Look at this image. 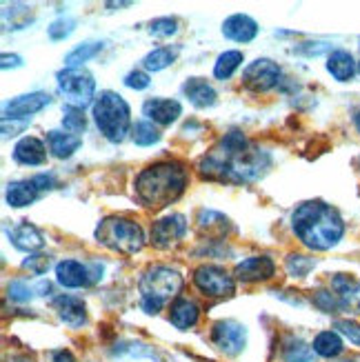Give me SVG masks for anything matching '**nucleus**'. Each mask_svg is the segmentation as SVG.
<instances>
[{"label": "nucleus", "instance_id": "obj_2", "mask_svg": "<svg viewBox=\"0 0 360 362\" xmlns=\"http://www.w3.org/2000/svg\"><path fill=\"white\" fill-rule=\"evenodd\" d=\"M291 227L298 240L314 251H327L336 247L345 233V223H342L340 214L323 200L298 204L291 216Z\"/></svg>", "mask_w": 360, "mask_h": 362}, {"label": "nucleus", "instance_id": "obj_47", "mask_svg": "<svg viewBox=\"0 0 360 362\" xmlns=\"http://www.w3.org/2000/svg\"><path fill=\"white\" fill-rule=\"evenodd\" d=\"M358 71H360V62H358Z\"/></svg>", "mask_w": 360, "mask_h": 362}, {"label": "nucleus", "instance_id": "obj_28", "mask_svg": "<svg viewBox=\"0 0 360 362\" xmlns=\"http://www.w3.org/2000/svg\"><path fill=\"white\" fill-rule=\"evenodd\" d=\"M50 289H52L50 282H40V285H36V287H29L27 282H23V280H13V282H9V287H7V296L11 298L13 303L23 305V303H29L34 296H45Z\"/></svg>", "mask_w": 360, "mask_h": 362}, {"label": "nucleus", "instance_id": "obj_31", "mask_svg": "<svg viewBox=\"0 0 360 362\" xmlns=\"http://www.w3.org/2000/svg\"><path fill=\"white\" fill-rule=\"evenodd\" d=\"M285 362H314V349L301 338H289L283 347Z\"/></svg>", "mask_w": 360, "mask_h": 362}, {"label": "nucleus", "instance_id": "obj_10", "mask_svg": "<svg viewBox=\"0 0 360 362\" xmlns=\"http://www.w3.org/2000/svg\"><path fill=\"white\" fill-rule=\"evenodd\" d=\"M280 78V67L269 58H258L249 62L243 71V83L252 91H269L278 85Z\"/></svg>", "mask_w": 360, "mask_h": 362}, {"label": "nucleus", "instance_id": "obj_46", "mask_svg": "<svg viewBox=\"0 0 360 362\" xmlns=\"http://www.w3.org/2000/svg\"><path fill=\"white\" fill-rule=\"evenodd\" d=\"M342 362H356V360H342Z\"/></svg>", "mask_w": 360, "mask_h": 362}, {"label": "nucleus", "instance_id": "obj_39", "mask_svg": "<svg viewBox=\"0 0 360 362\" xmlns=\"http://www.w3.org/2000/svg\"><path fill=\"white\" fill-rule=\"evenodd\" d=\"M334 329H338V334H342L349 342H354L360 347V325H356L352 320H338L334 325Z\"/></svg>", "mask_w": 360, "mask_h": 362}, {"label": "nucleus", "instance_id": "obj_1", "mask_svg": "<svg viewBox=\"0 0 360 362\" xmlns=\"http://www.w3.org/2000/svg\"><path fill=\"white\" fill-rule=\"evenodd\" d=\"M269 153L254 145L245 134L229 132L198 163V171L209 180L245 185L258 180L269 169Z\"/></svg>", "mask_w": 360, "mask_h": 362}, {"label": "nucleus", "instance_id": "obj_25", "mask_svg": "<svg viewBox=\"0 0 360 362\" xmlns=\"http://www.w3.org/2000/svg\"><path fill=\"white\" fill-rule=\"evenodd\" d=\"M327 71H330L336 81L347 83L356 74V60H354V56L349 52L336 49V52L330 54V58H327Z\"/></svg>", "mask_w": 360, "mask_h": 362}, {"label": "nucleus", "instance_id": "obj_8", "mask_svg": "<svg viewBox=\"0 0 360 362\" xmlns=\"http://www.w3.org/2000/svg\"><path fill=\"white\" fill-rule=\"evenodd\" d=\"M194 285L200 293L209 298H229L236 291V282L227 274V269L218 264H200L194 272Z\"/></svg>", "mask_w": 360, "mask_h": 362}, {"label": "nucleus", "instance_id": "obj_9", "mask_svg": "<svg viewBox=\"0 0 360 362\" xmlns=\"http://www.w3.org/2000/svg\"><path fill=\"white\" fill-rule=\"evenodd\" d=\"M211 342L225 356H238L247 344V329L236 320H218L211 327Z\"/></svg>", "mask_w": 360, "mask_h": 362}, {"label": "nucleus", "instance_id": "obj_7", "mask_svg": "<svg viewBox=\"0 0 360 362\" xmlns=\"http://www.w3.org/2000/svg\"><path fill=\"white\" fill-rule=\"evenodd\" d=\"M56 81H58L60 93L67 98L69 107L85 109L87 105H91L93 93H96V81H93V76L87 69L65 67L56 74Z\"/></svg>", "mask_w": 360, "mask_h": 362}, {"label": "nucleus", "instance_id": "obj_5", "mask_svg": "<svg viewBox=\"0 0 360 362\" xmlns=\"http://www.w3.org/2000/svg\"><path fill=\"white\" fill-rule=\"evenodd\" d=\"M93 120L109 143H122L132 129L129 105L116 91H103L93 100Z\"/></svg>", "mask_w": 360, "mask_h": 362}, {"label": "nucleus", "instance_id": "obj_21", "mask_svg": "<svg viewBox=\"0 0 360 362\" xmlns=\"http://www.w3.org/2000/svg\"><path fill=\"white\" fill-rule=\"evenodd\" d=\"M198 316H200V309L194 300H190V298H176V300L171 303L169 322L176 329H180V332L192 329L198 322Z\"/></svg>", "mask_w": 360, "mask_h": 362}, {"label": "nucleus", "instance_id": "obj_40", "mask_svg": "<svg viewBox=\"0 0 360 362\" xmlns=\"http://www.w3.org/2000/svg\"><path fill=\"white\" fill-rule=\"evenodd\" d=\"M71 31H74V21L60 18V21L52 23V27H50V38L52 40H65L71 34Z\"/></svg>", "mask_w": 360, "mask_h": 362}, {"label": "nucleus", "instance_id": "obj_33", "mask_svg": "<svg viewBox=\"0 0 360 362\" xmlns=\"http://www.w3.org/2000/svg\"><path fill=\"white\" fill-rule=\"evenodd\" d=\"M100 49H103V42H85V45H78L76 49H71V52L67 54V58H65L67 67H78V65H83V62L91 60Z\"/></svg>", "mask_w": 360, "mask_h": 362}, {"label": "nucleus", "instance_id": "obj_37", "mask_svg": "<svg viewBox=\"0 0 360 362\" xmlns=\"http://www.w3.org/2000/svg\"><path fill=\"white\" fill-rule=\"evenodd\" d=\"M23 267H25V269H29L31 274L40 276V274H47V269L52 267V260H50V256L38 254V256H29V258L23 262Z\"/></svg>", "mask_w": 360, "mask_h": 362}, {"label": "nucleus", "instance_id": "obj_42", "mask_svg": "<svg viewBox=\"0 0 360 362\" xmlns=\"http://www.w3.org/2000/svg\"><path fill=\"white\" fill-rule=\"evenodd\" d=\"M0 60H3V69H9V67H21L23 65V58L21 56H9V54H3V58H0Z\"/></svg>", "mask_w": 360, "mask_h": 362}, {"label": "nucleus", "instance_id": "obj_41", "mask_svg": "<svg viewBox=\"0 0 360 362\" xmlns=\"http://www.w3.org/2000/svg\"><path fill=\"white\" fill-rule=\"evenodd\" d=\"M149 76L145 74V71H129L127 76H124V85H127L129 89H136V91H140V89H147L149 87Z\"/></svg>", "mask_w": 360, "mask_h": 362}, {"label": "nucleus", "instance_id": "obj_32", "mask_svg": "<svg viewBox=\"0 0 360 362\" xmlns=\"http://www.w3.org/2000/svg\"><path fill=\"white\" fill-rule=\"evenodd\" d=\"M132 140H134L136 145H140V147H149L153 143H158L161 134H158V129H156L149 120H140V122H136L134 127H132Z\"/></svg>", "mask_w": 360, "mask_h": 362}, {"label": "nucleus", "instance_id": "obj_26", "mask_svg": "<svg viewBox=\"0 0 360 362\" xmlns=\"http://www.w3.org/2000/svg\"><path fill=\"white\" fill-rule=\"evenodd\" d=\"M311 349H314V354H318L320 358H338L342 354V349H345V344H342V338L338 332H320L314 338Z\"/></svg>", "mask_w": 360, "mask_h": 362}, {"label": "nucleus", "instance_id": "obj_11", "mask_svg": "<svg viewBox=\"0 0 360 362\" xmlns=\"http://www.w3.org/2000/svg\"><path fill=\"white\" fill-rule=\"evenodd\" d=\"M185 233H187V218L182 214H174L153 223L149 243L158 249H171L185 238Z\"/></svg>", "mask_w": 360, "mask_h": 362}, {"label": "nucleus", "instance_id": "obj_20", "mask_svg": "<svg viewBox=\"0 0 360 362\" xmlns=\"http://www.w3.org/2000/svg\"><path fill=\"white\" fill-rule=\"evenodd\" d=\"M13 160L21 165H29V167L42 165L47 160V147L40 138L25 136L13 147Z\"/></svg>", "mask_w": 360, "mask_h": 362}, {"label": "nucleus", "instance_id": "obj_3", "mask_svg": "<svg viewBox=\"0 0 360 362\" xmlns=\"http://www.w3.org/2000/svg\"><path fill=\"white\" fill-rule=\"evenodd\" d=\"M187 187V171L176 160H161L143 169L134 180L138 200L149 209H165L176 202Z\"/></svg>", "mask_w": 360, "mask_h": 362}, {"label": "nucleus", "instance_id": "obj_44", "mask_svg": "<svg viewBox=\"0 0 360 362\" xmlns=\"http://www.w3.org/2000/svg\"><path fill=\"white\" fill-rule=\"evenodd\" d=\"M7 362H31L27 356H13V358H9Z\"/></svg>", "mask_w": 360, "mask_h": 362}, {"label": "nucleus", "instance_id": "obj_15", "mask_svg": "<svg viewBox=\"0 0 360 362\" xmlns=\"http://www.w3.org/2000/svg\"><path fill=\"white\" fill-rule=\"evenodd\" d=\"M276 274V264L269 256H254L236 264L233 276L240 282H262Z\"/></svg>", "mask_w": 360, "mask_h": 362}, {"label": "nucleus", "instance_id": "obj_14", "mask_svg": "<svg viewBox=\"0 0 360 362\" xmlns=\"http://www.w3.org/2000/svg\"><path fill=\"white\" fill-rule=\"evenodd\" d=\"M332 289L342 311L360 313V282L356 278L347 274H336L332 278Z\"/></svg>", "mask_w": 360, "mask_h": 362}, {"label": "nucleus", "instance_id": "obj_6", "mask_svg": "<svg viewBox=\"0 0 360 362\" xmlns=\"http://www.w3.org/2000/svg\"><path fill=\"white\" fill-rule=\"evenodd\" d=\"M96 240L107 249L118 251V254L134 256L145 247V233L140 229V225L129 218L109 216L98 223Z\"/></svg>", "mask_w": 360, "mask_h": 362}, {"label": "nucleus", "instance_id": "obj_38", "mask_svg": "<svg viewBox=\"0 0 360 362\" xmlns=\"http://www.w3.org/2000/svg\"><path fill=\"white\" fill-rule=\"evenodd\" d=\"M314 303H316V307H320V309L327 311V313H336V311L340 309L338 298H336L332 291H316Z\"/></svg>", "mask_w": 360, "mask_h": 362}, {"label": "nucleus", "instance_id": "obj_35", "mask_svg": "<svg viewBox=\"0 0 360 362\" xmlns=\"http://www.w3.org/2000/svg\"><path fill=\"white\" fill-rule=\"evenodd\" d=\"M149 31H151V36L169 38V36H174L176 31H178V21L169 18V16H165V18H156V21H151Z\"/></svg>", "mask_w": 360, "mask_h": 362}, {"label": "nucleus", "instance_id": "obj_27", "mask_svg": "<svg viewBox=\"0 0 360 362\" xmlns=\"http://www.w3.org/2000/svg\"><path fill=\"white\" fill-rule=\"evenodd\" d=\"M196 223H198V229L207 235H225L229 229V220L223 214L211 211V209H200Z\"/></svg>", "mask_w": 360, "mask_h": 362}, {"label": "nucleus", "instance_id": "obj_24", "mask_svg": "<svg viewBox=\"0 0 360 362\" xmlns=\"http://www.w3.org/2000/svg\"><path fill=\"white\" fill-rule=\"evenodd\" d=\"M182 93L198 109H207L216 105V91L205 78H190V81L182 85Z\"/></svg>", "mask_w": 360, "mask_h": 362}, {"label": "nucleus", "instance_id": "obj_19", "mask_svg": "<svg viewBox=\"0 0 360 362\" xmlns=\"http://www.w3.org/2000/svg\"><path fill=\"white\" fill-rule=\"evenodd\" d=\"M223 34L229 40L249 42V40H254L258 34V23L247 13H233L223 23Z\"/></svg>", "mask_w": 360, "mask_h": 362}, {"label": "nucleus", "instance_id": "obj_43", "mask_svg": "<svg viewBox=\"0 0 360 362\" xmlns=\"http://www.w3.org/2000/svg\"><path fill=\"white\" fill-rule=\"evenodd\" d=\"M52 360H54V362H76L74 354H71V351H67V349H60V351H54Z\"/></svg>", "mask_w": 360, "mask_h": 362}, {"label": "nucleus", "instance_id": "obj_18", "mask_svg": "<svg viewBox=\"0 0 360 362\" xmlns=\"http://www.w3.org/2000/svg\"><path fill=\"white\" fill-rule=\"evenodd\" d=\"M143 114L149 120L165 124L167 127V124L178 120V116L182 114V105L178 100H171V98H149L143 105Z\"/></svg>", "mask_w": 360, "mask_h": 362}, {"label": "nucleus", "instance_id": "obj_30", "mask_svg": "<svg viewBox=\"0 0 360 362\" xmlns=\"http://www.w3.org/2000/svg\"><path fill=\"white\" fill-rule=\"evenodd\" d=\"M243 60H245L243 52H236V49L221 54L216 60V65H214V76L218 78V81H227V78H231L233 71L240 67Z\"/></svg>", "mask_w": 360, "mask_h": 362}, {"label": "nucleus", "instance_id": "obj_36", "mask_svg": "<svg viewBox=\"0 0 360 362\" xmlns=\"http://www.w3.org/2000/svg\"><path fill=\"white\" fill-rule=\"evenodd\" d=\"M311 269H314V260L307 258V256H298L294 254L287 258V272L296 278H305Z\"/></svg>", "mask_w": 360, "mask_h": 362}, {"label": "nucleus", "instance_id": "obj_45", "mask_svg": "<svg viewBox=\"0 0 360 362\" xmlns=\"http://www.w3.org/2000/svg\"><path fill=\"white\" fill-rule=\"evenodd\" d=\"M354 124H356V129L360 132V112H358V114L354 116Z\"/></svg>", "mask_w": 360, "mask_h": 362}, {"label": "nucleus", "instance_id": "obj_4", "mask_svg": "<svg viewBox=\"0 0 360 362\" xmlns=\"http://www.w3.org/2000/svg\"><path fill=\"white\" fill-rule=\"evenodd\" d=\"M138 289H140V305H143V311L149 313V316H156L169 300H174L180 293L182 276L167 264H153L140 276Z\"/></svg>", "mask_w": 360, "mask_h": 362}, {"label": "nucleus", "instance_id": "obj_13", "mask_svg": "<svg viewBox=\"0 0 360 362\" xmlns=\"http://www.w3.org/2000/svg\"><path fill=\"white\" fill-rule=\"evenodd\" d=\"M52 103V96L47 91H34V93H25V96L13 98L5 105V120H21V118H29Z\"/></svg>", "mask_w": 360, "mask_h": 362}, {"label": "nucleus", "instance_id": "obj_12", "mask_svg": "<svg viewBox=\"0 0 360 362\" xmlns=\"http://www.w3.org/2000/svg\"><path fill=\"white\" fill-rule=\"evenodd\" d=\"M56 280H58V285L67 289H83V287L93 285V282L98 280V276L93 274L87 264L78 260H60L56 264Z\"/></svg>", "mask_w": 360, "mask_h": 362}, {"label": "nucleus", "instance_id": "obj_29", "mask_svg": "<svg viewBox=\"0 0 360 362\" xmlns=\"http://www.w3.org/2000/svg\"><path fill=\"white\" fill-rule=\"evenodd\" d=\"M176 56H178V47H174V49H171V47H158V49L149 52L143 58V65L147 71H163L176 60Z\"/></svg>", "mask_w": 360, "mask_h": 362}, {"label": "nucleus", "instance_id": "obj_22", "mask_svg": "<svg viewBox=\"0 0 360 362\" xmlns=\"http://www.w3.org/2000/svg\"><path fill=\"white\" fill-rule=\"evenodd\" d=\"M83 145V138L76 136V134H69V132H50L47 134V147H50L54 158H71V156L81 149Z\"/></svg>", "mask_w": 360, "mask_h": 362}, {"label": "nucleus", "instance_id": "obj_16", "mask_svg": "<svg viewBox=\"0 0 360 362\" xmlns=\"http://www.w3.org/2000/svg\"><path fill=\"white\" fill-rule=\"evenodd\" d=\"M52 307L56 311V316L69 327H83L87 322V307L81 298L62 293V296L54 298Z\"/></svg>", "mask_w": 360, "mask_h": 362}, {"label": "nucleus", "instance_id": "obj_17", "mask_svg": "<svg viewBox=\"0 0 360 362\" xmlns=\"http://www.w3.org/2000/svg\"><path fill=\"white\" fill-rule=\"evenodd\" d=\"M5 233H7L9 243H11L16 249L29 251V254H31V251L42 249V245H45V238H42L40 229L34 227L31 223H27V220H23V223H18V225L5 227Z\"/></svg>", "mask_w": 360, "mask_h": 362}, {"label": "nucleus", "instance_id": "obj_23", "mask_svg": "<svg viewBox=\"0 0 360 362\" xmlns=\"http://www.w3.org/2000/svg\"><path fill=\"white\" fill-rule=\"evenodd\" d=\"M40 187L36 185V180H18V182H9L7 185V192H5V200L9 207H27V204L34 202L38 196H40Z\"/></svg>", "mask_w": 360, "mask_h": 362}, {"label": "nucleus", "instance_id": "obj_34", "mask_svg": "<svg viewBox=\"0 0 360 362\" xmlns=\"http://www.w3.org/2000/svg\"><path fill=\"white\" fill-rule=\"evenodd\" d=\"M62 127L69 134H76L81 136L85 129H87V118L83 114V109H76V107H65V112H62Z\"/></svg>", "mask_w": 360, "mask_h": 362}]
</instances>
